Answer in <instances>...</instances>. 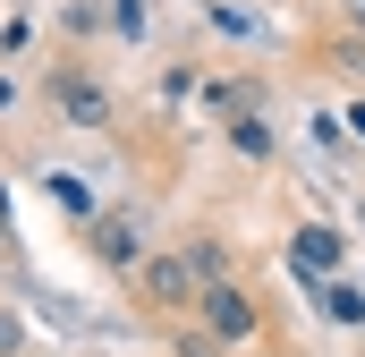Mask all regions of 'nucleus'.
Instances as JSON below:
<instances>
[{
	"mask_svg": "<svg viewBox=\"0 0 365 357\" xmlns=\"http://www.w3.org/2000/svg\"><path fill=\"white\" fill-rule=\"evenodd\" d=\"M51 102H60L68 128H102V119H110V94L93 86L86 69H60V77H51Z\"/></svg>",
	"mask_w": 365,
	"mask_h": 357,
	"instance_id": "obj_2",
	"label": "nucleus"
},
{
	"mask_svg": "<svg viewBox=\"0 0 365 357\" xmlns=\"http://www.w3.org/2000/svg\"><path fill=\"white\" fill-rule=\"evenodd\" d=\"M187 264H195V281H221V272H230V256L204 238V247H187Z\"/></svg>",
	"mask_w": 365,
	"mask_h": 357,
	"instance_id": "obj_8",
	"label": "nucleus"
},
{
	"mask_svg": "<svg viewBox=\"0 0 365 357\" xmlns=\"http://www.w3.org/2000/svg\"><path fill=\"white\" fill-rule=\"evenodd\" d=\"M51 204H68V213H93V196H86V178H77V171H51Z\"/></svg>",
	"mask_w": 365,
	"mask_h": 357,
	"instance_id": "obj_7",
	"label": "nucleus"
},
{
	"mask_svg": "<svg viewBox=\"0 0 365 357\" xmlns=\"http://www.w3.org/2000/svg\"><path fill=\"white\" fill-rule=\"evenodd\" d=\"M289 256H297V272H306V281H331V272H340V256H349V247H340V238H331L323 221H306V230L289 238Z\"/></svg>",
	"mask_w": 365,
	"mask_h": 357,
	"instance_id": "obj_4",
	"label": "nucleus"
},
{
	"mask_svg": "<svg viewBox=\"0 0 365 357\" xmlns=\"http://www.w3.org/2000/svg\"><path fill=\"white\" fill-rule=\"evenodd\" d=\"M195 289H204V281H195L187 256H145V298H153V306H195Z\"/></svg>",
	"mask_w": 365,
	"mask_h": 357,
	"instance_id": "obj_3",
	"label": "nucleus"
},
{
	"mask_svg": "<svg viewBox=\"0 0 365 357\" xmlns=\"http://www.w3.org/2000/svg\"><path fill=\"white\" fill-rule=\"evenodd\" d=\"M323 315H331V323H357V315H365V298L349 289V281H331V289H323Z\"/></svg>",
	"mask_w": 365,
	"mask_h": 357,
	"instance_id": "obj_6",
	"label": "nucleus"
},
{
	"mask_svg": "<svg viewBox=\"0 0 365 357\" xmlns=\"http://www.w3.org/2000/svg\"><path fill=\"white\" fill-rule=\"evenodd\" d=\"M349 17H357V34H365V0H349Z\"/></svg>",
	"mask_w": 365,
	"mask_h": 357,
	"instance_id": "obj_11",
	"label": "nucleus"
},
{
	"mask_svg": "<svg viewBox=\"0 0 365 357\" xmlns=\"http://www.w3.org/2000/svg\"><path fill=\"white\" fill-rule=\"evenodd\" d=\"M179 357H221V349H212V332H187V341H179Z\"/></svg>",
	"mask_w": 365,
	"mask_h": 357,
	"instance_id": "obj_9",
	"label": "nucleus"
},
{
	"mask_svg": "<svg viewBox=\"0 0 365 357\" xmlns=\"http://www.w3.org/2000/svg\"><path fill=\"white\" fill-rule=\"evenodd\" d=\"M9 349H17V315H0V357H9Z\"/></svg>",
	"mask_w": 365,
	"mask_h": 357,
	"instance_id": "obj_10",
	"label": "nucleus"
},
{
	"mask_svg": "<svg viewBox=\"0 0 365 357\" xmlns=\"http://www.w3.org/2000/svg\"><path fill=\"white\" fill-rule=\"evenodd\" d=\"M255 298L247 289H230V281H204L195 289V332H212V341H255Z\"/></svg>",
	"mask_w": 365,
	"mask_h": 357,
	"instance_id": "obj_1",
	"label": "nucleus"
},
{
	"mask_svg": "<svg viewBox=\"0 0 365 357\" xmlns=\"http://www.w3.org/2000/svg\"><path fill=\"white\" fill-rule=\"evenodd\" d=\"M93 256H102V264H145V247H136L128 221H93Z\"/></svg>",
	"mask_w": 365,
	"mask_h": 357,
	"instance_id": "obj_5",
	"label": "nucleus"
}]
</instances>
